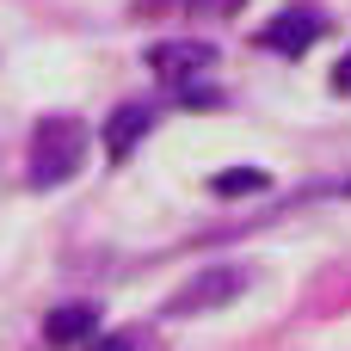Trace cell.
<instances>
[{"label": "cell", "instance_id": "obj_1", "mask_svg": "<svg viewBox=\"0 0 351 351\" xmlns=\"http://www.w3.org/2000/svg\"><path fill=\"white\" fill-rule=\"evenodd\" d=\"M86 160V123L80 117H43L31 136V179L37 185H68Z\"/></svg>", "mask_w": 351, "mask_h": 351}, {"label": "cell", "instance_id": "obj_6", "mask_svg": "<svg viewBox=\"0 0 351 351\" xmlns=\"http://www.w3.org/2000/svg\"><path fill=\"white\" fill-rule=\"evenodd\" d=\"M148 123H154L148 105H117L111 123H105V154H111V160H130V148L148 136Z\"/></svg>", "mask_w": 351, "mask_h": 351}, {"label": "cell", "instance_id": "obj_8", "mask_svg": "<svg viewBox=\"0 0 351 351\" xmlns=\"http://www.w3.org/2000/svg\"><path fill=\"white\" fill-rule=\"evenodd\" d=\"M93 351H148L142 333H111V339H93Z\"/></svg>", "mask_w": 351, "mask_h": 351}, {"label": "cell", "instance_id": "obj_4", "mask_svg": "<svg viewBox=\"0 0 351 351\" xmlns=\"http://www.w3.org/2000/svg\"><path fill=\"white\" fill-rule=\"evenodd\" d=\"M321 25H327V19H321L315 6H284V12L259 31V43H265V49H278V56H302V49L321 37Z\"/></svg>", "mask_w": 351, "mask_h": 351}, {"label": "cell", "instance_id": "obj_3", "mask_svg": "<svg viewBox=\"0 0 351 351\" xmlns=\"http://www.w3.org/2000/svg\"><path fill=\"white\" fill-rule=\"evenodd\" d=\"M148 68L160 80H197L204 68H216V43H204V37H167V43L148 49Z\"/></svg>", "mask_w": 351, "mask_h": 351}, {"label": "cell", "instance_id": "obj_2", "mask_svg": "<svg viewBox=\"0 0 351 351\" xmlns=\"http://www.w3.org/2000/svg\"><path fill=\"white\" fill-rule=\"evenodd\" d=\"M241 290H247V271H241V265H204L185 290L167 296V315H210V308L234 302Z\"/></svg>", "mask_w": 351, "mask_h": 351}, {"label": "cell", "instance_id": "obj_9", "mask_svg": "<svg viewBox=\"0 0 351 351\" xmlns=\"http://www.w3.org/2000/svg\"><path fill=\"white\" fill-rule=\"evenodd\" d=\"M333 93H351V49L339 56V68H333Z\"/></svg>", "mask_w": 351, "mask_h": 351}, {"label": "cell", "instance_id": "obj_7", "mask_svg": "<svg viewBox=\"0 0 351 351\" xmlns=\"http://www.w3.org/2000/svg\"><path fill=\"white\" fill-rule=\"evenodd\" d=\"M210 191H216V197H241V191H265V173H259V167H241V173H216V179H210Z\"/></svg>", "mask_w": 351, "mask_h": 351}, {"label": "cell", "instance_id": "obj_5", "mask_svg": "<svg viewBox=\"0 0 351 351\" xmlns=\"http://www.w3.org/2000/svg\"><path fill=\"white\" fill-rule=\"evenodd\" d=\"M93 333H99V308H93V302H62V308H56V315L43 321V339H49L56 351L86 346Z\"/></svg>", "mask_w": 351, "mask_h": 351}]
</instances>
